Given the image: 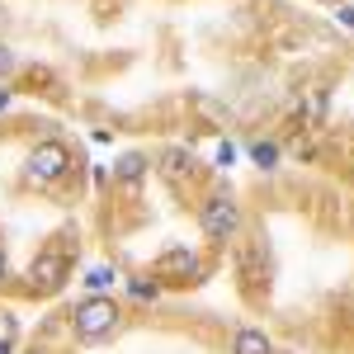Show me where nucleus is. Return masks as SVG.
<instances>
[{"label":"nucleus","instance_id":"f257e3e1","mask_svg":"<svg viewBox=\"0 0 354 354\" xmlns=\"http://www.w3.org/2000/svg\"><path fill=\"white\" fill-rule=\"evenodd\" d=\"M71 326H76V335H81V340H104V335H113V330H118V302L104 298V293L76 302Z\"/></svg>","mask_w":354,"mask_h":354},{"label":"nucleus","instance_id":"f03ea898","mask_svg":"<svg viewBox=\"0 0 354 354\" xmlns=\"http://www.w3.org/2000/svg\"><path fill=\"white\" fill-rule=\"evenodd\" d=\"M71 170V151H66V142H38L33 151H28V180H38V185H53Z\"/></svg>","mask_w":354,"mask_h":354},{"label":"nucleus","instance_id":"7ed1b4c3","mask_svg":"<svg viewBox=\"0 0 354 354\" xmlns=\"http://www.w3.org/2000/svg\"><path fill=\"white\" fill-rule=\"evenodd\" d=\"M236 227H241V208H236L232 198L213 194V198L203 203V232H208L213 241H227V236H236Z\"/></svg>","mask_w":354,"mask_h":354},{"label":"nucleus","instance_id":"20e7f679","mask_svg":"<svg viewBox=\"0 0 354 354\" xmlns=\"http://www.w3.org/2000/svg\"><path fill=\"white\" fill-rule=\"evenodd\" d=\"M28 279L43 283V288H62V279H66V260L48 250V255H38V260L28 265Z\"/></svg>","mask_w":354,"mask_h":354},{"label":"nucleus","instance_id":"39448f33","mask_svg":"<svg viewBox=\"0 0 354 354\" xmlns=\"http://www.w3.org/2000/svg\"><path fill=\"white\" fill-rule=\"evenodd\" d=\"M232 354H274V345H270L265 330L241 326V330H236V340H232Z\"/></svg>","mask_w":354,"mask_h":354},{"label":"nucleus","instance_id":"423d86ee","mask_svg":"<svg viewBox=\"0 0 354 354\" xmlns=\"http://www.w3.org/2000/svg\"><path fill=\"white\" fill-rule=\"evenodd\" d=\"M156 274H161V279H170V274H185V279H189V274H198V260H194L189 250H165Z\"/></svg>","mask_w":354,"mask_h":354},{"label":"nucleus","instance_id":"0eeeda50","mask_svg":"<svg viewBox=\"0 0 354 354\" xmlns=\"http://www.w3.org/2000/svg\"><path fill=\"white\" fill-rule=\"evenodd\" d=\"M161 165H165L170 180H185V175L194 170V156H189V151H180V147H170V151H161Z\"/></svg>","mask_w":354,"mask_h":354},{"label":"nucleus","instance_id":"6e6552de","mask_svg":"<svg viewBox=\"0 0 354 354\" xmlns=\"http://www.w3.org/2000/svg\"><path fill=\"white\" fill-rule=\"evenodd\" d=\"M113 175H118V180H128V185H137V180L147 175V156H137V151H128V156H118V165H113Z\"/></svg>","mask_w":354,"mask_h":354},{"label":"nucleus","instance_id":"1a4fd4ad","mask_svg":"<svg viewBox=\"0 0 354 354\" xmlns=\"http://www.w3.org/2000/svg\"><path fill=\"white\" fill-rule=\"evenodd\" d=\"M113 283H118V270H109V265H95V270L85 274V288H95V293H104Z\"/></svg>","mask_w":354,"mask_h":354},{"label":"nucleus","instance_id":"9d476101","mask_svg":"<svg viewBox=\"0 0 354 354\" xmlns=\"http://www.w3.org/2000/svg\"><path fill=\"white\" fill-rule=\"evenodd\" d=\"M250 156H255V165L274 170V165H279V147H274V142H255V147H250Z\"/></svg>","mask_w":354,"mask_h":354},{"label":"nucleus","instance_id":"9b49d317","mask_svg":"<svg viewBox=\"0 0 354 354\" xmlns=\"http://www.w3.org/2000/svg\"><path fill=\"white\" fill-rule=\"evenodd\" d=\"M128 293H133L137 302H151L156 293H161V288H156V283H147V279H133V283H128Z\"/></svg>","mask_w":354,"mask_h":354},{"label":"nucleus","instance_id":"f8f14e48","mask_svg":"<svg viewBox=\"0 0 354 354\" xmlns=\"http://www.w3.org/2000/svg\"><path fill=\"white\" fill-rule=\"evenodd\" d=\"M232 161H236V147H232V142H222V147H218V165L227 170Z\"/></svg>","mask_w":354,"mask_h":354},{"label":"nucleus","instance_id":"ddd939ff","mask_svg":"<svg viewBox=\"0 0 354 354\" xmlns=\"http://www.w3.org/2000/svg\"><path fill=\"white\" fill-rule=\"evenodd\" d=\"M5 71H15V53H10V48H0V76H5Z\"/></svg>","mask_w":354,"mask_h":354},{"label":"nucleus","instance_id":"4468645a","mask_svg":"<svg viewBox=\"0 0 354 354\" xmlns=\"http://www.w3.org/2000/svg\"><path fill=\"white\" fill-rule=\"evenodd\" d=\"M340 24L354 28V5H340Z\"/></svg>","mask_w":354,"mask_h":354},{"label":"nucleus","instance_id":"2eb2a0df","mask_svg":"<svg viewBox=\"0 0 354 354\" xmlns=\"http://www.w3.org/2000/svg\"><path fill=\"white\" fill-rule=\"evenodd\" d=\"M0 109H10V90H0Z\"/></svg>","mask_w":354,"mask_h":354},{"label":"nucleus","instance_id":"dca6fc26","mask_svg":"<svg viewBox=\"0 0 354 354\" xmlns=\"http://www.w3.org/2000/svg\"><path fill=\"white\" fill-rule=\"evenodd\" d=\"M0 354H10V340H0Z\"/></svg>","mask_w":354,"mask_h":354},{"label":"nucleus","instance_id":"f3484780","mask_svg":"<svg viewBox=\"0 0 354 354\" xmlns=\"http://www.w3.org/2000/svg\"><path fill=\"white\" fill-rule=\"evenodd\" d=\"M0 279H5V255H0Z\"/></svg>","mask_w":354,"mask_h":354}]
</instances>
